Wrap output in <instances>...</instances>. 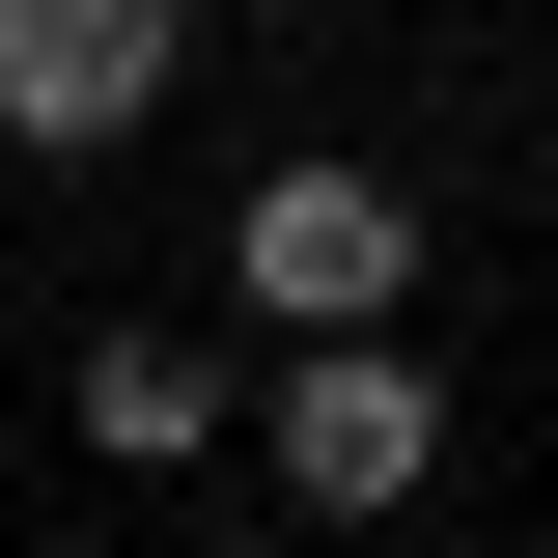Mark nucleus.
I'll list each match as a JSON object with an SVG mask.
<instances>
[{
    "mask_svg": "<svg viewBox=\"0 0 558 558\" xmlns=\"http://www.w3.org/2000/svg\"><path fill=\"white\" fill-rule=\"evenodd\" d=\"M223 252H252V307H279L307 363H363V336H391V279H418V196H391V168H252Z\"/></svg>",
    "mask_w": 558,
    "mask_h": 558,
    "instance_id": "1",
    "label": "nucleus"
},
{
    "mask_svg": "<svg viewBox=\"0 0 558 558\" xmlns=\"http://www.w3.org/2000/svg\"><path fill=\"white\" fill-rule=\"evenodd\" d=\"M84 447L196 475V447H223V363H196V336H112V363H84Z\"/></svg>",
    "mask_w": 558,
    "mask_h": 558,
    "instance_id": "4",
    "label": "nucleus"
},
{
    "mask_svg": "<svg viewBox=\"0 0 558 558\" xmlns=\"http://www.w3.org/2000/svg\"><path fill=\"white\" fill-rule=\"evenodd\" d=\"M168 112V0H0V140H140Z\"/></svg>",
    "mask_w": 558,
    "mask_h": 558,
    "instance_id": "2",
    "label": "nucleus"
},
{
    "mask_svg": "<svg viewBox=\"0 0 558 558\" xmlns=\"http://www.w3.org/2000/svg\"><path fill=\"white\" fill-rule=\"evenodd\" d=\"M418 475H447V391H418L391 336H363V363H279V502L363 531V502H418Z\"/></svg>",
    "mask_w": 558,
    "mask_h": 558,
    "instance_id": "3",
    "label": "nucleus"
}]
</instances>
